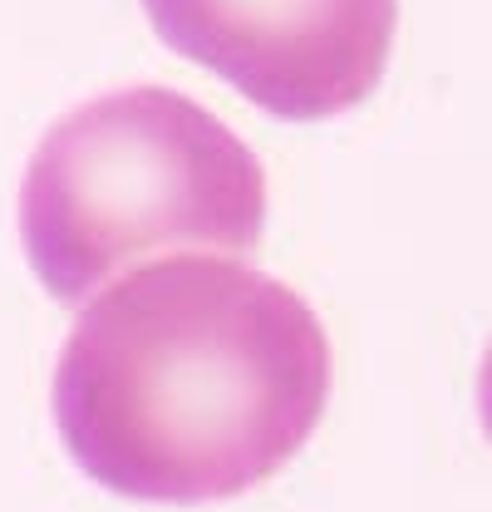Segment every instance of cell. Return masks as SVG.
<instances>
[{
  "instance_id": "obj_1",
  "label": "cell",
  "mask_w": 492,
  "mask_h": 512,
  "mask_svg": "<svg viewBox=\"0 0 492 512\" xmlns=\"http://www.w3.org/2000/svg\"><path fill=\"white\" fill-rule=\"evenodd\" d=\"M325 394V330L286 281L168 256L109 286L69 330L55 424L109 493L217 503L301 453Z\"/></svg>"
},
{
  "instance_id": "obj_2",
  "label": "cell",
  "mask_w": 492,
  "mask_h": 512,
  "mask_svg": "<svg viewBox=\"0 0 492 512\" xmlns=\"http://www.w3.org/2000/svg\"><path fill=\"white\" fill-rule=\"evenodd\" d=\"M266 227V173L178 89H114L50 128L25 168L20 232L40 286L74 306L158 252L242 256Z\"/></svg>"
},
{
  "instance_id": "obj_3",
  "label": "cell",
  "mask_w": 492,
  "mask_h": 512,
  "mask_svg": "<svg viewBox=\"0 0 492 512\" xmlns=\"http://www.w3.org/2000/svg\"><path fill=\"white\" fill-rule=\"evenodd\" d=\"M153 30L276 119L365 104L394 50L399 0H143Z\"/></svg>"
}]
</instances>
